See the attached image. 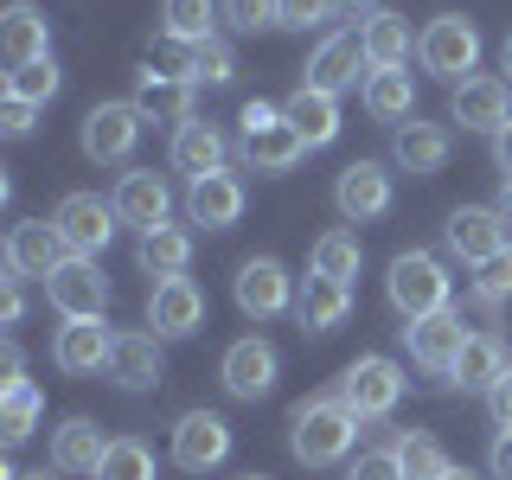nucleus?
Masks as SVG:
<instances>
[{"label": "nucleus", "mask_w": 512, "mask_h": 480, "mask_svg": "<svg viewBox=\"0 0 512 480\" xmlns=\"http://www.w3.org/2000/svg\"><path fill=\"white\" fill-rule=\"evenodd\" d=\"M442 237H448V250L461 256V263H493L500 250H512L506 244V218H500V205H455L448 212V224H442Z\"/></svg>", "instance_id": "9b49d317"}, {"label": "nucleus", "mask_w": 512, "mask_h": 480, "mask_svg": "<svg viewBox=\"0 0 512 480\" xmlns=\"http://www.w3.org/2000/svg\"><path fill=\"white\" fill-rule=\"evenodd\" d=\"M487 416H493L500 429H512V365H506V378L487 391Z\"/></svg>", "instance_id": "c03bdc74"}, {"label": "nucleus", "mask_w": 512, "mask_h": 480, "mask_svg": "<svg viewBox=\"0 0 512 480\" xmlns=\"http://www.w3.org/2000/svg\"><path fill=\"white\" fill-rule=\"evenodd\" d=\"M71 256V244L58 237V224L52 218H26V224H13V237H7V276H52V269Z\"/></svg>", "instance_id": "a211bd4d"}, {"label": "nucleus", "mask_w": 512, "mask_h": 480, "mask_svg": "<svg viewBox=\"0 0 512 480\" xmlns=\"http://www.w3.org/2000/svg\"><path fill=\"white\" fill-rule=\"evenodd\" d=\"M0 372H7V378H0L7 391H13V384H26V359H20V346H13V340H7V352H0Z\"/></svg>", "instance_id": "8fccbe9b"}, {"label": "nucleus", "mask_w": 512, "mask_h": 480, "mask_svg": "<svg viewBox=\"0 0 512 480\" xmlns=\"http://www.w3.org/2000/svg\"><path fill=\"white\" fill-rule=\"evenodd\" d=\"M231 455V423L218 410H186L173 423V468L180 474H212Z\"/></svg>", "instance_id": "6e6552de"}, {"label": "nucleus", "mask_w": 512, "mask_h": 480, "mask_svg": "<svg viewBox=\"0 0 512 480\" xmlns=\"http://www.w3.org/2000/svg\"><path fill=\"white\" fill-rule=\"evenodd\" d=\"M109 352H116V333L103 320H64L52 333V365L71 378H90V372H109Z\"/></svg>", "instance_id": "f3484780"}, {"label": "nucleus", "mask_w": 512, "mask_h": 480, "mask_svg": "<svg viewBox=\"0 0 512 480\" xmlns=\"http://www.w3.org/2000/svg\"><path fill=\"white\" fill-rule=\"evenodd\" d=\"M416 64H423L429 77H448V84L474 77V64H480V26L461 20V13H436V20L416 32Z\"/></svg>", "instance_id": "7ed1b4c3"}, {"label": "nucleus", "mask_w": 512, "mask_h": 480, "mask_svg": "<svg viewBox=\"0 0 512 480\" xmlns=\"http://www.w3.org/2000/svg\"><path fill=\"white\" fill-rule=\"evenodd\" d=\"M212 13H218V0H167L160 7V32L173 45H205L212 39Z\"/></svg>", "instance_id": "f704fd0d"}, {"label": "nucleus", "mask_w": 512, "mask_h": 480, "mask_svg": "<svg viewBox=\"0 0 512 480\" xmlns=\"http://www.w3.org/2000/svg\"><path fill=\"white\" fill-rule=\"evenodd\" d=\"M448 378H455L461 391H480V397H487L493 384L506 378V346L493 340V333H468V346L455 352V372H448Z\"/></svg>", "instance_id": "7c9ffc66"}, {"label": "nucleus", "mask_w": 512, "mask_h": 480, "mask_svg": "<svg viewBox=\"0 0 512 480\" xmlns=\"http://www.w3.org/2000/svg\"><path fill=\"white\" fill-rule=\"evenodd\" d=\"M404 346H410V359L423 365V372H455V352L468 346L461 314L442 308V314H429V320H404Z\"/></svg>", "instance_id": "6ab92c4d"}, {"label": "nucleus", "mask_w": 512, "mask_h": 480, "mask_svg": "<svg viewBox=\"0 0 512 480\" xmlns=\"http://www.w3.org/2000/svg\"><path fill=\"white\" fill-rule=\"evenodd\" d=\"M148 327L160 333V340H192V333L205 327V288L192 282V276L154 282V295H148Z\"/></svg>", "instance_id": "f8f14e48"}, {"label": "nucleus", "mask_w": 512, "mask_h": 480, "mask_svg": "<svg viewBox=\"0 0 512 480\" xmlns=\"http://www.w3.org/2000/svg\"><path fill=\"white\" fill-rule=\"evenodd\" d=\"M352 442H359V416L340 397H308L288 416V448H295L301 468H333V461L352 455Z\"/></svg>", "instance_id": "f257e3e1"}, {"label": "nucleus", "mask_w": 512, "mask_h": 480, "mask_svg": "<svg viewBox=\"0 0 512 480\" xmlns=\"http://www.w3.org/2000/svg\"><path fill=\"white\" fill-rule=\"evenodd\" d=\"M58 224V237L71 244V256H103L109 250V237H116V199H96V192H71V199L52 212Z\"/></svg>", "instance_id": "1a4fd4ad"}, {"label": "nucleus", "mask_w": 512, "mask_h": 480, "mask_svg": "<svg viewBox=\"0 0 512 480\" xmlns=\"http://www.w3.org/2000/svg\"><path fill=\"white\" fill-rule=\"evenodd\" d=\"M237 128H244V160L256 173H288V167H301V154H308V141L288 128L282 103H244Z\"/></svg>", "instance_id": "20e7f679"}, {"label": "nucleus", "mask_w": 512, "mask_h": 480, "mask_svg": "<svg viewBox=\"0 0 512 480\" xmlns=\"http://www.w3.org/2000/svg\"><path fill=\"white\" fill-rule=\"evenodd\" d=\"M276 372H282L276 346H269V340H256V333L231 340V352H224V365H218L224 391H231V397H244V404H256V397H269V391H276Z\"/></svg>", "instance_id": "ddd939ff"}, {"label": "nucleus", "mask_w": 512, "mask_h": 480, "mask_svg": "<svg viewBox=\"0 0 512 480\" xmlns=\"http://www.w3.org/2000/svg\"><path fill=\"white\" fill-rule=\"evenodd\" d=\"M359 103H365V116H372V122H410V116H416V84H410V71H365Z\"/></svg>", "instance_id": "c756f323"}, {"label": "nucleus", "mask_w": 512, "mask_h": 480, "mask_svg": "<svg viewBox=\"0 0 512 480\" xmlns=\"http://www.w3.org/2000/svg\"><path fill=\"white\" fill-rule=\"evenodd\" d=\"M135 263L148 269V276H186V263H192V231L186 224H154V231H141V244H135Z\"/></svg>", "instance_id": "c85d7f7f"}, {"label": "nucleus", "mask_w": 512, "mask_h": 480, "mask_svg": "<svg viewBox=\"0 0 512 480\" xmlns=\"http://www.w3.org/2000/svg\"><path fill=\"white\" fill-rule=\"evenodd\" d=\"M109 378H116L122 391H154V384L167 378V359H160V333H148V327L116 333V352H109Z\"/></svg>", "instance_id": "aec40b11"}, {"label": "nucleus", "mask_w": 512, "mask_h": 480, "mask_svg": "<svg viewBox=\"0 0 512 480\" xmlns=\"http://www.w3.org/2000/svg\"><path fill=\"white\" fill-rule=\"evenodd\" d=\"M282 116H288V128H295L301 141H308V154L340 141V96H327V90H308V84H301L282 103Z\"/></svg>", "instance_id": "5701e85b"}, {"label": "nucleus", "mask_w": 512, "mask_h": 480, "mask_svg": "<svg viewBox=\"0 0 512 480\" xmlns=\"http://www.w3.org/2000/svg\"><path fill=\"white\" fill-rule=\"evenodd\" d=\"M167 212H173V186L160 180L154 167H135V173H122V180H116V218L122 224L154 231V224H167Z\"/></svg>", "instance_id": "4be33fe9"}, {"label": "nucleus", "mask_w": 512, "mask_h": 480, "mask_svg": "<svg viewBox=\"0 0 512 480\" xmlns=\"http://www.w3.org/2000/svg\"><path fill=\"white\" fill-rule=\"evenodd\" d=\"M359 263H365V250H359V237H352V231H320L314 237V256H308V276H327V282H346L352 288Z\"/></svg>", "instance_id": "72a5a7b5"}, {"label": "nucleus", "mask_w": 512, "mask_h": 480, "mask_svg": "<svg viewBox=\"0 0 512 480\" xmlns=\"http://www.w3.org/2000/svg\"><path fill=\"white\" fill-rule=\"evenodd\" d=\"M237 77V52H231V39H205V45H192V84H231Z\"/></svg>", "instance_id": "58836bf2"}, {"label": "nucleus", "mask_w": 512, "mask_h": 480, "mask_svg": "<svg viewBox=\"0 0 512 480\" xmlns=\"http://www.w3.org/2000/svg\"><path fill=\"white\" fill-rule=\"evenodd\" d=\"M442 480H480V474H468V468H448V474H442Z\"/></svg>", "instance_id": "864d4df0"}, {"label": "nucleus", "mask_w": 512, "mask_h": 480, "mask_svg": "<svg viewBox=\"0 0 512 480\" xmlns=\"http://www.w3.org/2000/svg\"><path fill=\"white\" fill-rule=\"evenodd\" d=\"M391 455H397V468H404V480H442L448 468H455V461H448V448L429 436V429H397Z\"/></svg>", "instance_id": "473e14b6"}, {"label": "nucleus", "mask_w": 512, "mask_h": 480, "mask_svg": "<svg viewBox=\"0 0 512 480\" xmlns=\"http://www.w3.org/2000/svg\"><path fill=\"white\" fill-rule=\"evenodd\" d=\"M487 474H493V480H512V429H500V436H493V448H487Z\"/></svg>", "instance_id": "a18cd8bd"}, {"label": "nucleus", "mask_w": 512, "mask_h": 480, "mask_svg": "<svg viewBox=\"0 0 512 480\" xmlns=\"http://www.w3.org/2000/svg\"><path fill=\"white\" fill-rule=\"evenodd\" d=\"M237 308L250 320H276L295 308V276L276 263V256H250L244 269H237Z\"/></svg>", "instance_id": "4468645a"}, {"label": "nucleus", "mask_w": 512, "mask_h": 480, "mask_svg": "<svg viewBox=\"0 0 512 480\" xmlns=\"http://www.w3.org/2000/svg\"><path fill=\"white\" fill-rule=\"evenodd\" d=\"M333 397H340L359 423H372V416H391L397 404H404V372H397L391 359H378V352H365V359H352L340 372Z\"/></svg>", "instance_id": "39448f33"}, {"label": "nucleus", "mask_w": 512, "mask_h": 480, "mask_svg": "<svg viewBox=\"0 0 512 480\" xmlns=\"http://www.w3.org/2000/svg\"><path fill=\"white\" fill-rule=\"evenodd\" d=\"M340 7H346V13H359V7H365V13H378V7H372V0H340Z\"/></svg>", "instance_id": "603ef678"}, {"label": "nucleus", "mask_w": 512, "mask_h": 480, "mask_svg": "<svg viewBox=\"0 0 512 480\" xmlns=\"http://www.w3.org/2000/svg\"><path fill=\"white\" fill-rule=\"evenodd\" d=\"M7 96H13V103H32V109L52 103V96H58V64H52V58L13 64V71H7Z\"/></svg>", "instance_id": "4c0bfd02"}, {"label": "nucleus", "mask_w": 512, "mask_h": 480, "mask_svg": "<svg viewBox=\"0 0 512 480\" xmlns=\"http://www.w3.org/2000/svg\"><path fill=\"white\" fill-rule=\"evenodd\" d=\"M384 295H391V308L404 320H429V314L455 308V276H448L429 250H404V256H391Z\"/></svg>", "instance_id": "f03ea898"}, {"label": "nucleus", "mask_w": 512, "mask_h": 480, "mask_svg": "<svg viewBox=\"0 0 512 480\" xmlns=\"http://www.w3.org/2000/svg\"><path fill=\"white\" fill-rule=\"evenodd\" d=\"M244 480H269V474H244Z\"/></svg>", "instance_id": "4d7b16f0"}, {"label": "nucleus", "mask_w": 512, "mask_h": 480, "mask_svg": "<svg viewBox=\"0 0 512 480\" xmlns=\"http://www.w3.org/2000/svg\"><path fill=\"white\" fill-rule=\"evenodd\" d=\"M474 301H480V308H500V301H512V250H500L493 263H480Z\"/></svg>", "instance_id": "ea45409f"}, {"label": "nucleus", "mask_w": 512, "mask_h": 480, "mask_svg": "<svg viewBox=\"0 0 512 480\" xmlns=\"http://www.w3.org/2000/svg\"><path fill=\"white\" fill-rule=\"evenodd\" d=\"M109 442H116V436H103L90 416H71V423L52 429V468L58 474H96L103 455H109Z\"/></svg>", "instance_id": "b1692460"}, {"label": "nucleus", "mask_w": 512, "mask_h": 480, "mask_svg": "<svg viewBox=\"0 0 512 480\" xmlns=\"http://www.w3.org/2000/svg\"><path fill=\"white\" fill-rule=\"evenodd\" d=\"M20 314H26V295H20V276H7V295H0V320H7V327H20Z\"/></svg>", "instance_id": "09e8293b"}, {"label": "nucleus", "mask_w": 512, "mask_h": 480, "mask_svg": "<svg viewBox=\"0 0 512 480\" xmlns=\"http://www.w3.org/2000/svg\"><path fill=\"white\" fill-rule=\"evenodd\" d=\"M0 128H7L13 141H26V135H32V103H13V96H7V109H0Z\"/></svg>", "instance_id": "49530a36"}, {"label": "nucleus", "mask_w": 512, "mask_h": 480, "mask_svg": "<svg viewBox=\"0 0 512 480\" xmlns=\"http://www.w3.org/2000/svg\"><path fill=\"white\" fill-rule=\"evenodd\" d=\"M359 64L372 71V58H365V39H359V26H346V32H333V39H320L314 45V58H308V77L301 84L308 90H327V96H340L359 84Z\"/></svg>", "instance_id": "2eb2a0df"}, {"label": "nucleus", "mask_w": 512, "mask_h": 480, "mask_svg": "<svg viewBox=\"0 0 512 480\" xmlns=\"http://www.w3.org/2000/svg\"><path fill=\"white\" fill-rule=\"evenodd\" d=\"M20 480H52V468H39V474H20Z\"/></svg>", "instance_id": "6e6d98bb"}, {"label": "nucleus", "mask_w": 512, "mask_h": 480, "mask_svg": "<svg viewBox=\"0 0 512 480\" xmlns=\"http://www.w3.org/2000/svg\"><path fill=\"white\" fill-rule=\"evenodd\" d=\"M224 20L237 32H269L282 26V0H224Z\"/></svg>", "instance_id": "a19ab883"}, {"label": "nucleus", "mask_w": 512, "mask_h": 480, "mask_svg": "<svg viewBox=\"0 0 512 480\" xmlns=\"http://www.w3.org/2000/svg\"><path fill=\"white\" fill-rule=\"evenodd\" d=\"M39 416H45V397H39V384H13L7 397H0V436H7V448L13 442H26L32 429H39Z\"/></svg>", "instance_id": "c9c22d12"}, {"label": "nucleus", "mask_w": 512, "mask_h": 480, "mask_svg": "<svg viewBox=\"0 0 512 480\" xmlns=\"http://www.w3.org/2000/svg\"><path fill=\"white\" fill-rule=\"evenodd\" d=\"M186 218L205 224V231H231V224L244 218V180H237V173L186 180Z\"/></svg>", "instance_id": "412c9836"}, {"label": "nucleus", "mask_w": 512, "mask_h": 480, "mask_svg": "<svg viewBox=\"0 0 512 480\" xmlns=\"http://www.w3.org/2000/svg\"><path fill=\"white\" fill-rule=\"evenodd\" d=\"M346 480H404V468H397L391 448H365V455L346 468Z\"/></svg>", "instance_id": "37998d69"}, {"label": "nucleus", "mask_w": 512, "mask_h": 480, "mask_svg": "<svg viewBox=\"0 0 512 480\" xmlns=\"http://www.w3.org/2000/svg\"><path fill=\"white\" fill-rule=\"evenodd\" d=\"M173 173H186V180H205V173H224V135L212 122H186V128H173Z\"/></svg>", "instance_id": "bb28decb"}, {"label": "nucleus", "mask_w": 512, "mask_h": 480, "mask_svg": "<svg viewBox=\"0 0 512 480\" xmlns=\"http://www.w3.org/2000/svg\"><path fill=\"white\" fill-rule=\"evenodd\" d=\"M448 116L461 128H480V135H500L512 122V84L506 77H461L448 96Z\"/></svg>", "instance_id": "dca6fc26"}, {"label": "nucleus", "mask_w": 512, "mask_h": 480, "mask_svg": "<svg viewBox=\"0 0 512 480\" xmlns=\"http://www.w3.org/2000/svg\"><path fill=\"white\" fill-rule=\"evenodd\" d=\"M359 39H365L372 71H404V58H410V20H404V13H391V7L365 13V20H359Z\"/></svg>", "instance_id": "cd10ccee"}, {"label": "nucleus", "mask_w": 512, "mask_h": 480, "mask_svg": "<svg viewBox=\"0 0 512 480\" xmlns=\"http://www.w3.org/2000/svg\"><path fill=\"white\" fill-rule=\"evenodd\" d=\"M45 301H52L64 320H103L109 276L96 269V256H64L52 276H45Z\"/></svg>", "instance_id": "423d86ee"}, {"label": "nucleus", "mask_w": 512, "mask_h": 480, "mask_svg": "<svg viewBox=\"0 0 512 480\" xmlns=\"http://www.w3.org/2000/svg\"><path fill=\"white\" fill-rule=\"evenodd\" d=\"M500 218H506V224H512V192H506V199H500Z\"/></svg>", "instance_id": "5fc2aeb1"}, {"label": "nucleus", "mask_w": 512, "mask_h": 480, "mask_svg": "<svg viewBox=\"0 0 512 480\" xmlns=\"http://www.w3.org/2000/svg\"><path fill=\"white\" fill-rule=\"evenodd\" d=\"M493 167H500V180H506V192H512V122L493 135Z\"/></svg>", "instance_id": "de8ad7c7"}, {"label": "nucleus", "mask_w": 512, "mask_h": 480, "mask_svg": "<svg viewBox=\"0 0 512 480\" xmlns=\"http://www.w3.org/2000/svg\"><path fill=\"white\" fill-rule=\"evenodd\" d=\"M340 13V0H282V26L288 32H308V26H327Z\"/></svg>", "instance_id": "79ce46f5"}, {"label": "nucleus", "mask_w": 512, "mask_h": 480, "mask_svg": "<svg viewBox=\"0 0 512 480\" xmlns=\"http://www.w3.org/2000/svg\"><path fill=\"white\" fill-rule=\"evenodd\" d=\"M391 167L384 160H352V167H340V180H333V205H340L346 224H372L391 212Z\"/></svg>", "instance_id": "9d476101"}, {"label": "nucleus", "mask_w": 512, "mask_h": 480, "mask_svg": "<svg viewBox=\"0 0 512 480\" xmlns=\"http://www.w3.org/2000/svg\"><path fill=\"white\" fill-rule=\"evenodd\" d=\"M154 448L141 442V436H116L109 442V455H103V468H96L90 480H154Z\"/></svg>", "instance_id": "e433bc0d"}, {"label": "nucleus", "mask_w": 512, "mask_h": 480, "mask_svg": "<svg viewBox=\"0 0 512 480\" xmlns=\"http://www.w3.org/2000/svg\"><path fill=\"white\" fill-rule=\"evenodd\" d=\"M0 45H7L13 64H32V58H52V26H45L39 7H7L0 13Z\"/></svg>", "instance_id": "2f4dec72"}, {"label": "nucleus", "mask_w": 512, "mask_h": 480, "mask_svg": "<svg viewBox=\"0 0 512 480\" xmlns=\"http://www.w3.org/2000/svg\"><path fill=\"white\" fill-rule=\"evenodd\" d=\"M141 128H148V109L141 103H96L84 116V154L96 167H122L141 148Z\"/></svg>", "instance_id": "0eeeda50"}, {"label": "nucleus", "mask_w": 512, "mask_h": 480, "mask_svg": "<svg viewBox=\"0 0 512 480\" xmlns=\"http://www.w3.org/2000/svg\"><path fill=\"white\" fill-rule=\"evenodd\" d=\"M346 314H352V288H346V282L308 276V282L295 288V320H301V333H333V327H346Z\"/></svg>", "instance_id": "a878e982"}, {"label": "nucleus", "mask_w": 512, "mask_h": 480, "mask_svg": "<svg viewBox=\"0 0 512 480\" xmlns=\"http://www.w3.org/2000/svg\"><path fill=\"white\" fill-rule=\"evenodd\" d=\"M391 160L404 173H416V180H423V173H442L448 167V128L442 122H397V135H391Z\"/></svg>", "instance_id": "393cba45"}, {"label": "nucleus", "mask_w": 512, "mask_h": 480, "mask_svg": "<svg viewBox=\"0 0 512 480\" xmlns=\"http://www.w3.org/2000/svg\"><path fill=\"white\" fill-rule=\"evenodd\" d=\"M500 71H506V84H512V32H506V45H500Z\"/></svg>", "instance_id": "3c124183"}]
</instances>
